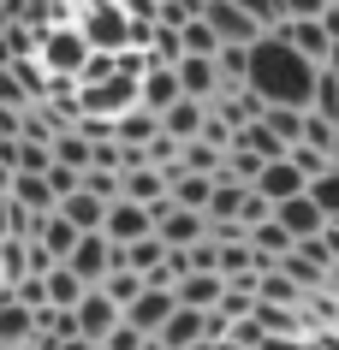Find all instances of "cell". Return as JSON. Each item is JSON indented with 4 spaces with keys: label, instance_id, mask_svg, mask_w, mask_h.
I'll use <instances>...</instances> for the list:
<instances>
[{
    "label": "cell",
    "instance_id": "obj_16",
    "mask_svg": "<svg viewBox=\"0 0 339 350\" xmlns=\"http://www.w3.org/2000/svg\"><path fill=\"white\" fill-rule=\"evenodd\" d=\"M173 77H179V95H185V101H214V95H221V72H214V59H179V66H173Z\"/></svg>",
    "mask_w": 339,
    "mask_h": 350
},
{
    "label": "cell",
    "instance_id": "obj_15",
    "mask_svg": "<svg viewBox=\"0 0 339 350\" xmlns=\"http://www.w3.org/2000/svg\"><path fill=\"white\" fill-rule=\"evenodd\" d=\"M155 125H161V137H173V143L185 148V143H197V137H203V125H208V107H203V101H173V107L161 113Z\"/></svg>",
    "mask_w": 339,
    "mask_h": 350
},
{
    "label": "cell",
    "instance_id": "obj_9",
    "mask_svg": "<svg viewBox=\"0 0 339 350\" xmlns=\"http://www.w3.org/2000/svg\"><path fill=\"white\" fill-rule=\"evenodd\" d=\"M72 321H77V338H84V345H101V338H108L125 314L113 309L101 291H84V297H77V309H72Z\"/></svg>",
    "mask_w": 339,
    "mask_h": 350
},
{
    "label": "cell",
    "instance_id": "obj_31",
    "mask_svg": "<svg viewBox=\"0 0 339 350\" xmlns=\"http://www.w3.org/2000/svg\"><path fill=\"white\" fill-rule=\"evenodd\" d=\"M256 350H303V338H262Z\"/></svg>",
    "mask_w": 339,
    "mask_h": 350
},
{
    "label": "cell",
    "instance_id": "obj_13",
    "mask_svg": "<svg viewBox=\"0 0 339 350\" xmlns=\"http://www.w3.org/2000/svg\"><path fill=\"white\" fill-rule=\"evenodd\" d=\"M173 101H185V95H179V77H173V66H149V72H143V83H137V107L149 113V119H161Z\"/></svg>",
    "mask_w": 339,
    "mask_h": 350
},
{
    "label": "cell",
    "instance_id": "obj_23",
    "mask_svg": "<svg viewBox=\"0 0 339 350\" xmlns=\"http://www.w3.org/2000/svg\"><path fill=\"white\" fill-rule=\"evenodd\" d=\"M179 48H185V59H214V54H221V42H214V30L203 24V12L179 30Z\"/></svg>",
    "mask_w": 339,
    "mask_h": 350
},
{
    "label": "cell",
    "instance_id": "obj_17",
    "mask_svg": "<svg viewBox=\"0 0 339 350\" xmlns=\"http://www.w3.org/2000/svg\"><path fill=\"white\" fill-rule=\"evenodd\" d=\"M30 243H36V250H42L48 261H66V256L77 250V232H72L66 220H60V214H42V220H36V232H30Z\"/></svg>",
    "mask_w": 339,
    "mask_h": 350
},
{
    "label": "cell",
    "instance_id": "obj_30",
    "mask_svg": "<svg viewBox=\"0 0 339 350\" xmlns=\"http://www.w3.org/2000/svg\"><path fill=\"white\" fill-rule=\"evenodd\" d=\"M327 6H334V0H280V12H286V18H321Z\"/></svg>",
    "mask_w": 339,
    "mask_h": 350
},
{
    "label": "cell",
    "instance_id": "obj_20",
    "mask_svg": "<svg viewBox=\"0 0 339 350\" xmlns=\"http://www.w3.org/2000/svg\"><path fill=\"white\" fill-rule=\"evenodd\" d=\"M155 137H161V125H155L143 107H131L125 119H113V143H119V148H149Z\"/></svg>",
    "mask_w": 339,
    "mask_h": 350
},
{
    "label": "cell",
    "instance_id": "obj_10",
    "mask_svg": "<svg viewBox=\"0 0 339 350\" xmlns=\"http://www.w3.org/2000/svg\"><path fill=\"white\" fill-rule=\"evenodd\" d=\"M149 232H155V220H149V208H137V202H113V208H108V226H101V238H108L113 250L149 238Z\"/></svg>",
    "mask_w": 339,
    "mask_h": 350
},
{
    "label": "cell",
    "instance_id": "obj_26",
    "mask_svg": "<svg viewBox=\"0 0 339 350\" xmlns=\"http://www.w3.org/2000/svg\"><path fill=\"white\" fill-rule=\"evenodd\" d=\"M310 113L334 119L339 125V72H316V95H310Z\"/></svg>",
    "mask_w": 339,
    "mask_h": 350
},
{
    "label": "cell",
    "instance_id": "obj_3",
    "mask_svg": "<svg viewBox=\"0 0 339 350\" xmlns=\"http://www.w3.org/2000/svg\"><path fill=\"white\" fill-rule=\"evenodd\" d=\"M60 267H66V273L77 279V285H84V291H95V285H101V279L113 273V267H119V250H113L108 238H101V232H90V238H77V250L66 261H60Z\"/></svg>",
    "mask_w": 339,
    "mask_h": 350
},
{
    "label": "cell",
    "instance_id": "obj_4",
    "mask_svg": "<svg viewBox=\"0 0 339 350\" xmlns=\"http://www.w3.org/2000/svg\"><path fill=\"white\" fill-rule=\"evenodd\" d=\"M203 24L214 30L221 48H256V42H262V24L250 18V12H238L232 0H208V6H203Z\"/></svg>",
    "mask_w": 339,
    "mask_h": 350
},
{
    "label": "cell",
    "instance_id": "obj_29",
    "mask_svg": "<svg viewBox=\"0 0 339 350\" xmlns=\"http://www.w3.org/2000/svg\"><path fill=\"white\" fill-rule=\"evenodd\" d=\"M143 345H149V338H143L137 327H125V321H119V327H113V332H108V338H101L95 350H143Z\"/></svg>",
    "mask_w": 339,
    "mask_h": 350
},
{
    "label": "cell",
    "instance_id": "obj_25",
    "mask_svg": "<svg viewBox=\"0 0 339 350\" xmlns=\"http://www.w3.org/2000/svg\"><path fill=\"white\" fill-rule=\"evenodd\" d=\"M310 202L321 208V220L339 226V166L334 172H321V178H310Z\"/></svg>",
    "mask_w": 339,
    "mask_h": 350
},
{
    "label": "cell",
    "instance_id": "obj_18",
    "mask_svg": "<svg viewBox=\"0 0 339 350\" xmlns=\"http://www.w3.org/2000/svg\"><path fill=\"white\" fill-rule=\"evenodd\" d=\"M12 202L30 214V220H42V214H54V190H48V178H30V172H12V190H6Z\"/></svg>",
    "mask_w": 339,
    "mask_h": 350
},
{
    "label": "cell",
    "instance_id": "obj_34",
    "mask_svg": "<svg viewBox=\"0 0 339 350\" xmlns=\"http://www.w3.org/2000/svg\"><path fill=\"white\" fill-rule=\"evenodd\" d=\"M197 6H208V0H197Z\"/></svg>",
    "mask_w": 339,
    "mask_h": 350
},
{
    "label": "cell",
    "instance_id": "obj_27",
    "mask_svg": "<svg viewBox=\"0 0 339 350\" xmlns=\"http://www.w3.org/2000/svg\"><path fill=\"white\" fill-rule=\"evenodd\" d=\"M77 190H90L101 202H119V172H113V166H90V172L77 178Z\"/></svg>",
    "mask_w": 339,
    "mask_h": 350
},
{
    "label": "cell",
    "instance_id": "obj_21",
    "mask_svg": "<svg viewBox=\"0 0 339 350\" xmlns=\"http://www.w3.org/2000/svg\"><path fill=\"white\" fill-rule=\"evenodd\" d=\"M95 291H101V297H108V303H113V309L125 314V309H131V303H137V297H143V279H137V273H125V267H113V273L101 279Z\"/></svg>",
    "mask_w": 339,
    "mask_h": 350
},
{
    "label": "cell",
    "instance_id": "obj_24",
    "mask_svg": "<svg viewBox=\"0 0 339 350\" xmlns=\"http://www.w3.org/2000/svg\"><path fill=\"white\" fill-rule=\"evenodd\" d=\"M262 125L274 131L286 148H298V143H303V113H298V107H262Z\"/></svg>",
    "mask_w": 339,
    "mask_h": 350
},
{
    "label": "cell",
    "instance_id": "obj_7",
    "mask_svg": "<svg viewBox=\"0 0 339 350\" xmlns=\"http://www.w3.org/2000/svg\"><path fill=\"white\" fill-rule=\"evenodd\" d=\"M274 36L286 42V48H292V54H303L310 59V66H327V54H334V42H327V30H321V18H286L280 30H274Z\"/></svg>",
    "mask_w": 339,
    "mask_h": 350
},
{
    "label": "cell",
    "instance_id": "obj_12",
    "mask_svg": "<svg viewBox=\"0 0 339 350\" xmlns=\"http://www.w3.org/2000/svg\"><path fill=\"white\" fill-rule=\"evenodd\" d=\"M108 208H113V202L90 196V190H72V196H66V202H60L54 214H60L66 226H72L77 238H90V232H101V226H108Z\"/></svg>",
    "mask_w": 339,
    "mask_h": 350
},
{
    "label": "cell",
    "instance_id": "obj_22",
    "mask_svg": "<svg viewBox=\"0 0 339 350\" xmlns=\"http://www.w3.org/2000/svg\"><path fill=\"white\" fill-rule=\"evenodd\" d=\"M42 291H48V309H77L84 285H77L66 267H48V273H42Z\"/></svg>",
    "mask_w": 339,
    "mask_h": 350
},
{
    "label": "cell",
    "instance_id": "obj_14",
    "mask_svg": "<svg viewBox=\"0 0 339 350\" xmlns=\"http://www.w3.org/2000/svg\"><path fill=\"white\" fill-rule=\"evenodd\" d=\"M173 297H179V309L214 314V303L226 297V279L221 273H185V279H173Z\"/></svg>",
    "mask_w": 339,
    "mask_h": 350
},
{
    "label": "cell",
    "instance_id": "obj_19",
    "mask_svg": "<svg viewBox=\"0 0 339 350\" xmlns=\"http://www.w3.org/2000/svg\"><path fill=\"white\" fill-rule=\"evenodd\" d=\"M161 261H167V243L155 238V232L119 250V267H125V273H137V279H155V273H161Z\"/></svg>",
    "mask_w": 339,
    "mask_h": 350
},
{
    "label": "cell",
    "instance_id": "obj_5",
    "mask_svg": "<svg viewBox=\"0 0 339 350\" xmlns=\"http://www.w3.org/2000/svg\"><path fill=\"white\" fill-rule=\"evenodd\" d=\"M155 238L167 243V250H197V243L208 238V220L203 214H190V208H161V214H155Z\"/></svg>",
    "mask_w": 339,
    "mask_h": 350
},
{
    "label": "cell",
    "instance_id": "obj_2",
    "mask_svg": "<svg viewBox=\"0 0 339 350\" xmlns=\"http://www.w3.org/2000/svg\"><path fill=\"white\" fill-rule=\"evenodd\" d=\"M36 66L54 83H72L77 90V77H84V66H90V42L77 36V24H48L36 36Z\"/></svg>",
    "mask_w": 339,
    "mask_h": 350
},
{
    "label": "cell",
    "instance_id": "obj_32",
    "mask_svg": "<svg viewBox=\"0 0 339 350\" xmlns=\"http://www.w3.org/2000/svg\"><path fill=\"white\" fill-rule=\"evenodd\" d=\"M54 350H95V345H84V338H60Z\"/></svg>",
    "mask_w": 339,
    "mask_h": 350
},
{
    "label": "cell",
    "instance_id": "obj_28",
    "mask_svg": "<svg viewBox=\"0 0 339 350\" xmlns=\"http://www.w3.org/2000/svg\"><path fill=\"white\" fill-rule=\"evenodd\" d=\"M232 6H238V12H250V18L262 24V36H274V30H280V24H286L280 0H232Z\"/></svg>",
    "mask_w": 339,
    "mask_h": 350
},
{
    "label": "cell",
    "instance_id": "obj_33",
    "mask_svg": "<svg viewBox=\"0 0 339 350\" xmlns=\"http://www.w3.org/2000/svg\"><path fill=\"white\" fill-rule=\"evenodd\" d=\"M190 350H221V345H190Z\"/></svg>",
    "mask_w": 339,
    "mask_h": 350
},
{
    "label": "cell",
    "instance_id": "obj_6",
    "mask_svg": "<svg viewBox=\"0 0 339 350\" xmlns=\"http://www.w3.org/2000/svg\"><path fill=\"white\" fill-rule=\"evenodd\" d=\"M173 309H179V297H173L167 285H143V297L125 309V327H137L143 338H155V332L173 321Z\"/></svg>",
    "mask_w": 339,
    "mask_h": 350
},
{
    "label": "cell",
    "instance_id": "obj_1",
    "mask_svg": "<svg viewBox=\"0 0 339 350\" xmlns=\"http://www.w3.org/2000/svg\"><path fill=\"white\" fill-rule=\"evenodd\" d=\"M244 90L262 101V107H298L310 113V95H316V66L303 54H292L280 36H262L244 54Z\"/></svg>",
    "mask_w": 339,
    "mask_h": 350
},
{
    "label": "cell",
    "instance_id": "obj_35",
    "mask_svg": "<svg viewBox=\"0 0 339 350\" xmlns=\"http://www.w3.org/2000/svg\"><path fill=\"white\" fill-rule=\"evenodd\" d=\"M0 350H6V345H0Z\"/></svg>",
    "mask_w": 339,
    "mask_h": 350
},
{
    "label": "cell",
    "instance_id": "obj_11",
    "mask_svg": "<svg viewBox=\"0 0 339 350\" xmlns=\"http://www.w3.org/2000/svg\"><path fill=\"white\" fill-rule=\"evenodd\" d=\"M250 190H256V196L274 208V202H292V196H303L310 185H303V172H298L292 161H268L262 172H256V185H250Z\"/></svg>",
    "mask_w": 339,
    "mask_h": 350
},
{
    "label": "cell",
    "instance_id": "obj_8",
    "mask_svg": "<svg viewBox=\"0 0 339 350\" xmlns=\"http://www.w3.org/2000/svg\"><path fill=\"white\" fill-rule=\"evenodd\" d=\"M274 226H280L292 243H310V238H321V232H327L321 208L310 202V190H303V196H292V202H274Z\"/></svg>",
    "mask_w": 339,
    "mask_h": 350
}]
</instances>
